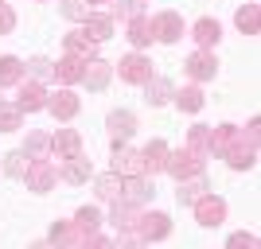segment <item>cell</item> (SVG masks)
Instances as JSON below:
<instances>
[{"label": "cell", "instance_id": "cell-1", "mask_svg": "<svg viewBox=\"0 0 261 249\" xmlns=\"http://www.w3.org/2000/svg\"><path fill=\"white\" fill-rule=\"evenodd\" d=\"M23 183H28V191H51L55 183H59V168H55L51 160H43V156H35V160H28V168H23Z\"/></svg>", "mask_w": 261, "mask_h": 249}, {"label": "cell", "instance_id": "cell-2", "mask_svg": "<svg viewBox=\"0 0 261 249\" xmlns=\"http://www.w3.org/2000/svg\"><path fill=\"white\" fill-rule=\"evenodd\" d=\"M164 172L175 175V179H187V175L203 172V156H199L195 148H168V163H164Z\"/></svg>", "mask_w": 261, "mask_h": 249}, {"label": "cell", "instance_id": "cell-3", "mask_svg": "<svg viewBox=\"0 0 261 249\" xmlns=\"http://www.w3.org/2000/svg\"><path fill=\"white\" fill-rule=\"evenodd\" d=\"M133 234H137V241H164L168 234H172V222H168V214H141L137 218V226H133Z\"/></svg>", "mask_w": 261, "mask_h": 249}, {"label": "cell", "instance_id": "cell-4", "mask_svg": "<svg viewBox=\"0 0 261 249\" xmlns=\"http://www.w3.org/2000/svg\"><path fill=\"white\" fill-rule=\"evenodd\" d=\"M195 222L199 226H222L226 222V203L218 195H203V199H195Z\"/></svg>", "mask_w": 261, "mask_h": 249}, {"label": "cell", "instance_id": "cell-5", "mask_svg": "<svg viewBox=\"0 0 261 249\" xmlns=\"http://www.w3.org/2000/svg\"><path fill=\"white\" fill-rule=\"evenodd\" d=\"M117 70H121V82H133V86H144L152 78V63L144 54H125L117 63Z\"/></svg>", "mask_w": 261, "mask_h": 249}, {"label": "cell", "instance_id": "cell-6", "mask_svg": "<svg viewBox=\"0 0 261 249\" xmlns=\"http://www.w3.org/2000/svg\"><path fill=\"white\" fill-rule=\"evenodd\" d=\"M152 35L160 43H175V39L184 35V16H179V12H160L152 20Z\"/></svg>", "mask_w": 261, "mask_h": 249}, {"label": "cell", "instance_id": "cell-7", "mask_svg": "<svg viewBox=\"0 0 261 249\" xmlns=\"http://www.w3.org/2000/svg\"><path fill=\"white\" fill-rule=\"evenodd\" d=\"M184 66H187V74L195 78V82H211V78H215V70H218L215 54H211V51H203V47L187 54V63H184Z\"/></svg>", "mask_w": 261, "mask_h": 249}, {"label": "cell", "instance_id": "cell-8", "mask_svg": "<svg viewBox=\"0 0 261 249\" xmlns=\"http://www.w3.org/2000/svg\"><path fill=\"white\" fill-rule=\"evenodd\" d=\"M152 195H156V183L148 179V175H129V179H125V191H121V199H125V203H133V206L148 203Z\"/></svg>", "mask_w": 261, "mask_h": 249}, {"label": "cell", "instance_id": "cell-9", "mask_svg": "<svg viewBox=\"0 0 261 249\" xmlns=\"http://www.w3.org/2000/svg\"><path fill=\"white\" fill-rule=\"evenodd\" d=\"M16 105H20L23 113L47 109V90L39 86V78H32V82H20V98H16Z\"/></svg>", "mask_w": 261, "mask_h": 249}, {"label": "cell", "instance_id": "cell-10", "mask_svg": "<svg viewBox=\"0 0 261 249\" xmlns=\"http://www.w3.org/2000/svg\"><path fill=\"white\" fill-rule=\"evenodd\" d=\"M211 191V183H207V175L203 172H195V175H187V179H179V191H175V199H179V206H191L195 199H203Z\"/></svg>", "mask_w": 261, "mask_h": 249}, {"label": "cell", "instance_id": "cell-11", "mask_svg": "<svg viewBox=\"0 0 261 249\" xmlns=\"http://www.w3.org/2000/svg\"><path fill=\"white\" fill-rule=\"evenodd\" d=\"M109 136H113V144H121V141H129L133 132H137V117H133L129 109H113L109 113Z\"/></svg>", "mask_w": 261, "mask_h": 249}, {"label": "cell", "instance_id": "cell-12", "mask_svg": "<svg viewBox=\"0 0 261 249\" xmlns=\"http://www.w3.org/2000/svg\"><path fill=\"white\" fill-rule=\"evenodd\" d=\"M109 74H113V66H109L106 59H86V66H82V82H86L90 90H106Z\"/></svg>", "mask_w": 261, "mask_h": 249}, {"label": "cell", "instance_id": "cell-13", "mask_svg": "<svg viewBox=\"0 0 261 249\" xmlns=\"http://www.w3.org/2000/svg\"><path fill=\"white\" fill-rule=\"evenodd\" d=\"M113 172L117 175H144V160H141V152H133V148H121L117 144V156H113Z\"/></svg>", "mask_w": 261, "mask_h": 249}, {"label": "cell", "instance_id": "cell-14", "mask_svg": "<svg viewBox=\"0 0 261 249\" xmlns=\"http://www.w3.org/2000/svg\"><path fill=\"white\" fill-rule=\"evenodd\" d=\"M47 109H51L55 121H70V117L78 113V98L70 94V90H59V94H51V98H47Z\"/></svg>", "mask_w": 261, "mask_h": 249}, {"label": "cell", "instance_id": "cell-15", "mask_svg": "<svg viewBox=\"0 0 261 249\" xmlns=\"http://www.w3.org/2000/svg\"><path fill=\"white\" fill-rule=\"evenodd\" d=\"M51 152L59 156V160H66V156H78L82 152V136H78L74 129H59L51 136Z\"/></svg>", "mask_w": 261, "mask_h": 249}, {"label": "cell", "instance_id": "cell-16", "mask_svg": "<svg viewBox=\"0 0 261 249\" xmlns=\"http://www.w3.org/2000/svg\"><path fill=\"white\" fill-rule=\"evenodd\" d=\"M82 66H86V59H78V54H70L66 51V59H59L55 63V70H51V78H59V82H82Z\"/></svg>", "mask_w": 261, "mask_h": 249}, {"label": "cell", "instance_id": "cell-17", "mask_svg": "<svg viewBox=\"0 0 261 249\" xmlns=\"http://www.w3.org/2000/svg\"><path fill=\"white\" fill-rule=\"evenodd\" d=\"M191 35H195V43L203 47V51H211V47L222 39V27H218V20H211V16H203V20H195V27H191Z\"/></svg>", "mask_w": 261, "mask_h": 249}, {"label": "cell", "instance_id": "cell-18", "mask_svg": "<svg viewBox=\"0 0 261 249\" xmlns=\"http://www.w3.org/2000/svg\"><path fill=\"white\" fill-rule=\"evenodd\" d=\"M82 32H86L94 43H106L109 35H113V16H94V12H90L86 20H82Z\"/></svg>", "mask_w": 261, "mask_h": 249}, {"label": "cell", "instance_id": "cell-19", "mask_svg": "<svg viewBox=\"0 0 261 249\" xmlns=\"http://www.w3.org/2000/svg\"><path fill=\"white\" fill-rule=\"evenodd\" d=\"M94 191H98V199L113 203V199H121V191H125V175H117V172L98 175V179H94Z\"/></svg>", "mask_w": 261, "mask_h": 249}, {"label": "cell", "instance_id": "cell-20", "mask_svg": "<svg viewBox=\"0 0 261 249\" xmlns=\"http://www.w3.org/2000/svg\"><path fill=\"white\" fill-rule=\"evenodd\" d=\"M172 82H168V78H148V82H144V101H148V105H164V101H172Z\"/></svg>", "mask_w": 261, "mask_h": 249}, {"label": "cell", "instance_id": "cell-21", "mask_svg": "<svg viewBox=\"0 0 261 249\" xmlns=\"http://www.w3.org/2000/svg\"><path fill=\"white\" fill-rule=\"evenodd\" d=\"M90 172H94V168H90V160L82 156V152H78V156H66V168H63V179H66V183H86Z\"/></svg>", "mask_w": 261, "mask_h": 249}, {"label": "cell", "instance_id": "cell-22", "mask_svg": "<svg viewBox=\"0 0 261 249\" xmlns=\"http://www.w3.org/2000/svg\"><path fill=\"white\" fill-rule=\"evenodd\" d=\"M234 23H238V32H242V35H257V27H261V8H257V0H250L246 8H238Z\"/></svg>", "mask_w": 261, "mask_h": 249}, {"label": "cell", "instance_id": "cell-23", "mask_svg": "<svg viewBox=\"0 0 261 249\" xmlns=\"http://www.w3.org/2000/svg\"><path fill=\"white\" fill-rule=\"evenodd\" d=\"M156 35H152V20L148 16H133L129 20V43L133 47H148Z\"/></svg>", "mask_w": 261, "mask_h": 249}, {"label": "cell", "instance_id": "cell-24", "mask_svg": "<svg viewBox=\"0 0 261 249\" xmlns=\"http://www.w3.org/2000/svg\"><path fill=\"white\" fill-rule=\"evenodd\" d=\"M141 160H144V172H164V163H168V144L164 141H152L148 148L141 152Z\"/></svg>", "mask_w": 261, "mask_h": 249}, {"label": "cell", "instance_id": "cell-25", "mask_svg": "<svg viewBox=\"0 0 261 249\" xmlns=\"http://www.w3.org/2000/svg\"><path fill=\"white\" fill-rule=\"evenodd\" d=\"M137 218H141V210H137L133 203L113 199V226H117V230H133V226H137Z\"/></svg>", "mask_w": 261, "mask_h": 249}, {"label": "cell", "instance_id": "cell-26", "mask_svg": "<svg viewBox=\"0 0 261 249\" xmlns=\"http://www.w3.org/2000/svg\"><path fill=\"white\" fill-rule=\"evenodd\" d=\"M23 82V63L16 54H4L0 59V86H20Z\"/></svg>", "mask_w": 261, "mask_h": 249}, {"label": "cell", "instance_id": "cell-27", "mask_svg": "<svg viewBox=\"0 0 261 249\" xmlns=\"http://www.w3.org/2000/svg\"><path fill=\"white\" fill-rule=\"evenodd\" d=\"M94 47H98V43H94V39H90V35L82 32V27L66 35V51H70V54H78V59H94Z\"/></svg>", "mask_w": 261, "mask_h": 249}, {"label": "cell", "instance_id": "cell-28", "mask_svg": "<svg viewBox=\"0 0 261 249\" xmlns=\"http://www.w3.org/2000/svg\"><path fill=\"white\" fill-rule=\"evenodd\" d=\"M23 121V109L16 101H0V132H16Z\"/></svg>", "mask_w": 261, "mask_h": 249}, {"label": "cell", "instance_id": "cell-29", "mask_svg": "<svg viewBox=\"0 0 261 249\" xmlns=\"http://www.w3.org/2000/svg\"><path fill=\"white\" fill-rule=\"evenodd\" d=\"M172 98L184 113H199V109H203V90L199 86H187V90H179V94H172Z\"/></svg>", "mask_w": 261, "mask_h": 249}, {"label": "cell", "instance_id": "cell-30", "mask_svg": "<svg viewBox=\"0 0 261 249\" xmlns=\"http://www.w3.org/2000/svg\"><path fill=\"white\" fill-rule=\"evenodd\" d=\"M187 148H195L199 156H207L211 152V125H195V129L187 132Z\"/></svg>", "mask_w": 261, "mask_h": 249}, {"label": "cell", "instance_id": "cell-31", "mask_svg": "<svg viewBox=\"0 0 261 249\" xmlns=\"http://www.w3.org/2000/svg\"><path fill=\"white\" fill-rule=\"evenodd\" d=\"M234 136H238V125H218V129H211V152L222 156V148H226Z\"/></svg>", "mask_w": 261, "mask_h": 249}, {"label": "cell", "instance_id": "cell-32", "mask_svg": "<svg viewBox=\"0 0 261 249\" xmlns=\"http://www.w3.org/2000/svg\"><path fill=\"white\" fill-rule=\"evenodd\" d=\"M47 148H51V136H47V132H32L28 144H23V156L35 160V156H47Z\"/></svg>", "mask_w": 261, "mask_h": 249}, {"label": "cell", "instance_id": "cell-33", "mask_svg": "<svg viewBox=\"0 0 261 249\" xmlns=\"http://www.w3.org/2000/svg\"><path fill=\"white\" fill-rule=\"evenodd\" d=\"M74 222H78L82 230H86V234H98V226H101V214L94 210V206H82V210L74 214Z\"/></svg>", "mask_w": 261, "mask_h": 249}, {"label": "cell", "instance_id": "cell-34", "mask_svg": "<svg viewBox=\"0 0 261 249\" xmlns=\"http://www.w3.org/2000/svg\"><path fill=\"white\" fill-rule=\"evenodd\" d=\"M90 8H94L90 0H63V16L66 20H86Z\"/></svg>", "mask_w": 261, "mask_h": 249}, {"label": "cell", "instance_id": "cell-35", "mask_svg": "<svg viewBox=\"0 0 261 249\" xmlns=\"http://www.w3.org/2000/svg\"><path fill=\"white\" fill-rule=\"evenodd\" d=\"M109 4H113V16H125V20L144 16V4H141V0H109Z\"/></svg>", "mask_w": 261, "mask_h": 249}, {"label": "cell", "instance_id": "cell-36", "mask_svg": "<svg viewBox=\"0 0 261 249\" xmlns=\"http://www.w3.org/2000/svg\"><path fill=\"white\" fill-rule=\"evenodd\" d=\"M23 168H28V156H23V152H8V156H4V172L8 175L23 179Z\"/></svg>", "mask_w": 261, "mask_h": 249}, {"label": "cell", "instance_id": "cell-37", "mask_svg": "<svg viewBox=\"0 0 261 249\" xmlns=\"http://www.w3.org/2000/svg\"><path fill=\"white\" fill-rule=\"evenodd\" d=\"M23 70H32V78H51L55 63H51V59H43V54H39V59H32V63L23 66Z\"/></svg>", "mask_w": 261, "mask_h": 249}, {"label": "cell", "instance_id": "cell-38", "mask_svg": "<svg viewBox=\"0 0 261 249\" xmlns=\"http://www.w3.org/2000/svg\"><path fill=\"white\" fill-rule=\"evenodd\" d=\"M12 27H16V12H12L8 4H0V35H8Z\"/></svg>", "mask_w": 261, "mask_h": 249}, {"label": "cell", "instance_id": "cell-39", "mask_svg": "<svg viewBox=\"0 0 261 249\" xmlns=\"http://www.w3.org/2000/svg\"><path fill=\"white\" fill-rule=\"evenodd\" d=\"M230 245H234V249H242V245L253 249V245H257V238H253V234H230Z\"/></svg>", "mask_w": 261, "mask_h": 249}, {"label": "cell", "instance_id": "cell-40", "mask_svg": "<svg viewBox=\"0 0 261 249\" xmlns=\"http://www.w3.org/2000/svg\"><path fill=\"white\" fill-rule=\"evenodd\" d=\"M90 4H109V0H90Z\"/></svg>", "mask_w": 261, "mask_h": 249}, {"label": "cell", "instance_id": "cell-41", "mask_svg": "<svg viewBox=\"0 0 261 249\" xmlns=\"http://www.w3.org/2000/svg\"><path fill=\"white\" fill-rule=\"evenodd\" d=\"M0 4H4V0H0Z\"/></svg>", "mask_w": 261, "mask_h": 249}]
</instances>
